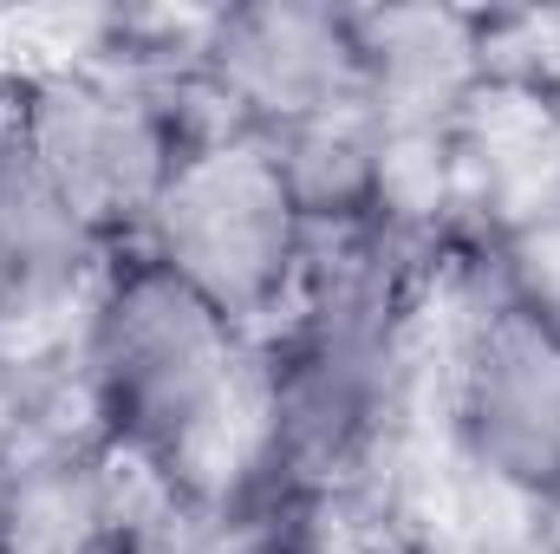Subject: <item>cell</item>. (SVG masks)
I'll return each mask as SVG.
<instances>
[{
	"mask_svg": "<svg viewBox=\"0 0 560 554\" xmlns=\"http://www.w3.org/2000/svg\"><path fill=\"white\" fill-rule=\"evenodd\" d=\"M72 366L98 437L163 470L189 503L261 496V339L143 249H118L85 293Z\"/></svg>",
	"mask_w": 560,
	"mask_h": 554,
	"instance_id": "cell-1",
	"label": "cell"
},
{
	"mask_svg": "<svg viewBox=\"0 0 560 554\" xmlns=\"http://www.w3.org/2000/svg\"><path fill=\"white\" fill-rule=\"evenodd\" d=\"M430 430L443 470L522 522H560V339L489 293L476 255L430 275Z\"/></svg>",
	"mask_w": 560,
	"mask_h": 554,
	"instance_id": "cell-2",
	"label": "cell"
},
{
	"mask_svg": "<svg viewBox=\"0 0 560 554\" xmlns=\"http://www.w3.org/2000/svg\"><path fill=\"white\" fill-rule=\"evenodd\" d=\"M0 118L46 189L112 255L138 249L163 183L176 176L189 143L215 131L196 92L112 59L0 72Z\"/></svg>",
	"mask_w": 560,
	"mask_h": 554,
	"instance_id": "cell-3",
	"label": "cell"
},
{
	"mask_svg": "<svg viewBox=\"0 0 560 554\" xmlns=\"http://www.w3.org/2000/svg\"><path fill=\"white\" fill-rule=\"evenodd\" d=\"M138 249L248 339H268L300 300L313 229L287 196L268 138L209 131L163 183Z\"/></svg>",
	"mask_w": 560,
	"mask_h": 554,
	"instance_id": "cell-4",
	"label": "cell"
},
{
	"mask_svg": "<svg viewBox=\"0 0 560 554\" xmlns=\"http://www.w3.org/2000/svg\"><path fill=\"white\" fill-rule=\"evenodd\" d=\"M189 79L215 131L280 138L306 118L365 105L359 7L248 0L196 13Z\"/></svg>",
	"mask_w": 560,
	"mask_h": 554,
	"instance_id": "cell-5",
	"label": "cell"
},
{
	"mask_svg": "<svg viewBox=\"0 0 560 554\" xmlns=\"http://www.w3.org/2000/svg\"><path fill=\"white\" fill-rule=\"evenodd\" d=\"M560 216V92L528 66H489L456 125V229L476 249Z\"/></svg>",
	"mask_w": 560,
	"mask_h": 554,
	"instance_id": "cell-6",
	"label": "cell"
},
{
	"mask_svg": "<svg viewBox=\"0 0 560 554\" xmlns=\"http://www.w3.org/2000/svg\"><path fill=\"white\" fill-rule=\"evenodd\" d=\"M268 150H275L280 176H287V196H293V209L306 216L313 235L378 229V209H385V157H378V131H372V112L365 105L306 118V125L268 138Z\"/></svg>",
	"mask_w": 560,
	"mask_h": 554,
	"instance_id": "cell-7",
	"label": "cell"
},
{
	"mask_svg": "<svg viewBox=\"0 0 560 554\" xmlns=\"http://www.w3.org/2000/svg\"><path fill=\"white\" fill-rule=\"evenodd\" d=\"M476 268L495 300H509L515 313H528L535 326H548L560 339V216L476 249Z\"/></svg>",
	"mask_w": 560,
	"mask_h": 554,
	"instance_id": "cell-8",
	"label": "cell"
},
{
	"mask_svg": "<svg viewBox=\"0 0 560 554\" xmlns=\"http://www.w3.org/2000/svg\"><path fill=\"white\" fill-rule=\"evenodd\" d=\"M189 529H196V503H183L170 522H143V529L112 535L98 554H189Z\"/></svg>",
	"mask_w": 560,
	"mask_h": 554,
	"instance_id": "cell-9",
	"label": "cell"
},
{
	"mask_svg": "<svg viewBox=\"0 0 560 554\" xmlns=\"http://www.w3.org/2000/svg\"><path fill=\"white\" fill-rule=\"evenodd\" d=\"M293 554H339V549H332V535H326V529H313V535H306Z\"/></svg>",
	"mask_w": 560,
	"mask_h": 554,
	"instance_id": "cell-10",
	"label": "cell"
}]
</instances>
